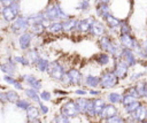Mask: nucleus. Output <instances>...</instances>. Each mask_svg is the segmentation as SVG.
<instances>
[{
    "mask_svg": "<svg viewBox=\"0 0 147 123\" xmlns=\"http://www.w3.org/2000/svg\"><path fill=\"white\" fill-rule=\"evenodd\" d=\"M54 92H55V93H60V94H63V95H65V94H68L67 92H64V91H60V90H55Z\"/></svg>",
    "mask_w": 147,
    "mask_h": 123,
    "instance_id": "6e6d98bb",
    "label": "nucleus"
},
{
    "mask_svg": "<svg viewBox=\"0 0 147 123\" xmlns=\"http://www.w3.org/2000/svg\"><path fill=\"white\" fill-rule=\"evenodd\" d=\"M62 24H63V31L64 32H70V31L75 30V29H77L78 21L74 20V18H69V20L62 21Z\"/></svg>",
    "mask_w": 147,
    "mask_h": 123,
    "instance_id": "6ab92c4d",
    "label": "nucleus"
},
{
    "mask_svg": "<svg viewBox=\"0 0 147 123\" xmlns=\"http://www.w3.org/2000/svg\"><path fill=\"white\" fill-rule=\"evenodd\" d=\"M47 72L49 74V76H51L52 78L61 79L62 75L64 74V70H63V67H62L59 62L53 61V62H49V67H48Z\"/></svg>",
    "mask_w": 147,
    "mask_h": 123,
    "instance_id": "423d86ee",
    "label": "nucleus"
},
{
    "mask_svg": "<svg viewBox=\"0 0 147 123\" xmlns=\"http://www.w3.org/2000/svg\"><path fill=\"white\" fill-rule=\"evenodd\" d=\"M139 106H140V102L136 100L134 102H132V103H130V105L125 106V110H126L129 114H133V113L136 112V109H137Z\"/></svg>",
    "mask_w": 147,
    "mask_h": 123,
    "instance_id": "72a5a7b5",
    "label": "nucleus"
},
{
    "mask_svg": "<svg viewBox=\"0 0 147 123\" xmlns=\"http://www.w3.org/2000/svg\"><path fill=\"white\" fill-rule=\"evenodd\" d=\"M37 91H38V90L32 89V87H31V89H26V90H25V94H26L29 98H31L32 100H36V101L39 103V102H40V100H39V99H40V95L38 94Z\"/></svg>",
    "mask_w": 147,
    "mask_h": 123,
    "instance_id": "2f4dec72",
    "label": "nucleus"
},
{
    "mask_svg": "<svg viewBox=\"0 0 147 123\" xmlns=\"http://www.w3.org/2000/svg\"><path fill=\"white\" fill-rule=\"evenodd\" d=\"M34 64H36V67L38 68V70H40V71H42V72H44V71H47V70H48V67H49V62H48L46 59H44V57H39Z\"/></svg>",
    "mask_w": 147,
    "mask_h": 123,
    "instance_id": "5701e85b",
    "label": "nucleus"
},
{
    "mask_svg": "<svg viewBox=\"0 0 147 123\" xmlns=\"http://www.w3.org/2000/svg\"><path fill=\"white\" fill-rule=\"evenodd\" d=\"M113 43H114V41H111L110 38L107 37V36H102V37H100V39H99V45H100V47H101L102 49L109 52V53H110V51H111Z\"/></svg>",
    "mask_w": 147,
    "mask_h": 123,
    "instance_id": "f3484780",
    "label": "nucleus"
},
{
    "mask_svg": "<svg viewBox=\"0 0 147 123\" xmlns=\"http://www.w3.org/2000/svg\"><path fill=\"white\" fill-rule=\"evenodd\" d=\"M90 94H94V95H96V94H100V91H94V90H91V91H90Z\"/></svg>",
    "mask_w": 147,
    "mask_h": 123,
    "instance_id": "4d7b16f0",
    "label": "nucleus"
},
{
    "mask_svg": "<svg viewBox=\"0 0 147 123\" xmlns=\"http://www.w3.org/2000/svg\"><path fill=\"white\" fill-rule=\"evenodd\" d=\"M126 94H129V95H132V97H134V98H138V97H140V95H139V93H138V91H137V89H136V86H133V87H130V89L126 91Z\"/></svg>",
    "mask_w": 147,
    "mask_h": 123,
    "instance_id": "a18cd8bd",
    "label": "nucleus"
},
{
    "mask_svg": "<svg viewBox=\"0 0 147 123\" xmlns=\"http://www.w3.org/2000/svg\"><path fill=\"white\" fill-rule=\"evenodd\" d=\"M108 100L111 103H119V102H123V97L122 94H118V93H109Z\"/></svg>",
    "mask_w": 147,
    "mask_h": 123,
    "instance_id": "473e14b6",
    "label": "nucleus"
},
{
    "mask_svg": "<svg viewBox=\"0 0 147 123\" xmlns=\"http://www.w3.org/2000/svg\"><path fill=\"white\" fill-rule=\"evenodd\" d=\"M75 93L76 94H79V95H84V94H86V91L85 90H76Z\"/></svg>",
    "mask_w": 147,
    "mask_h": 123,
    "instance_id": "864d4df0",
    "label": "nucleus"
},
{
    "mask_svg": "<svg viewBox=\"0 0 147 123\" xmlns=\"http://www.w3.org/2000/svg\"><path fill=\"white\" fill-rule=\"evenodd\" d=\"M39 107H40V109H41V112H42L44 114H46V113L48 112V108H47V107H46V106H45V105H44L41 101L39 102Z\"/></svg>",
    "mask_w": 147,
    "mask_h": 123,
    "instance_id": "3c124183",
    "label": "nucleus"
},
{
    "mask_svg": "<svg viewBox=\"0 0 147 123\" xmlns=\"http://www.w3.org/2000/svg\"><path fill=\"white\" fill-rule=\"evenodd\" d=\"M133 117H134V120L137 122H140V123L144 122V121H146V117H147V108L140 105L136 109V112L133 113Z\"/></svg>",
    "mask_w": 147,
    "mask_h": 123,
    "instance_id": "ddd939ff",
    "label": "nucleus"
},
{
    "mask_svg": "<svg viewBox=\"0 0 147 123\" xmlns=\"http://www.w3.org/2000/svg\"><path fill=\"white\" fill-rule=\"evenodd\" d=\"M32 122H33V123H40V121H39V120H37V118H36V120H33Z\"/></svg>",
    "mask_w": 147,
    "mask_h": 123,
    "instance_id": "052dcab7",
    "label": "nucleus"
},
{
    "mask_svg": "<svg viewBox=\"0 0 147 123\" xmlns=\"http://www.w3.org/2000/svg\"><path fill=\"white\" fill-rule=\"evenodd\" d=\"M61 113L64 114V115L68 116V117H75V116H77V115L80 113V110H79V108H78V106H77L76 102H74V101H68L67 103H64V105L62 106Z\"/></svg>",
    "mask_w": 147,
    "mask_h": 123,
    "instance_id": "39448f33",
    "label": "nucleus"
},
{
    "mask_svg": "<svg viewBox=\"0 0 147 123\" xmlns=\"http://www.w3.org/2000/svg\"><path fill=\"white\" fill-rule=\"evenodd\" d=\"M127 69H129V66L126 64V62L124 60H118L117 63L115 64L114 72L118 78H124L127 74Z\"/></svg>",
    "mask_w": 147,
    "mask_h": 123,
    "instance_id": "6e6552de",
    "label": "nucleus"
},
{
    "mask_svg": "<svg viewBox=\"0 0 147 123\" xmlns=\"http://www.w3.org/2000/svg\"><path fill=\"white\" fill-rule=\"evenodd\" d=\"M16 62L11 61V60H7V62L1 64V70L6 74V75H14L16 71Z\"/></svg>",
    "mask_w": 147,
    "mask_h": 123,
    "instance_id": "4468645a",
    "label": "nucleus"
},
{
    "mask_svg": "<svg viewBox=\"0 0 147 123\" xmlns=\"http://www.w3.org/2000/svg\"><path fill=\"white\" fill-rule=\"evenodd\" d=\"M0 99H1V101H2L3 103L8 101V99H7V94H6L5 92H1V93H0Z\"/></svg>",
    "mask_w": 147,
    "mask_h": 123,
    "instance_id": "603ef678",
    "label": "nucleus"
},
{
    "mask_svg": "<svg viewBox=\"0 0 147 123\" xmlns=\"http://www.w3.org/2000/svg\"><path fill=\"white\" fill-rule=\"evenodd\" d=\"M121 57H122V60H124V61L126 62V64H127L129 67H133V66L137 63V57H136V55L133 54L132 49H130V48H125V47H124Z\"/></svg>",
    "mask_w": 147,
    "mask_h": 123,
    "instance_id": "1a4fd4ad",
    "label": "nucleus"
},
{
    "mask_svg": "<svg viewBox=\"0 0 147 123\" xmlns=\"http://www.w3.org/2000/svg\"><path fill=\"white\" fill-rule=\"evenodd\" d=\"M86 1H90V0H86Z\"/></svg>",
    "mask_w": 147,
    "mask_h": 123,
    "instance_id": "e2e57ef3",
    "label": "nucleus"
},
{
    "mask_svg": "<svg viewBox=\"0 0 147 123\" xmlns=\"http://www.w3.org/2000/svg\"><path fill=\"white\" fill-rule=\"evenodd\" d=\"M93 23H94V20L92 17L85 18V20H80V21H78V24H77V29L76 30H78V31H80L83 33L90 32Z\"/></svg>",
    "mask_w": 147,
    "mask_h": 123,
    "instance_id": "9d476101",
    "label": "nucleus"
},
{
    "mask_svg": "<svg viewBox=\"0 0 147 123\" xmlns=\"http://www.w3.org/2000/svg\"><path fill=\"white\" fill-rule=\"evenodd\" d=\"M136 89H137V91H138L140 97L145 95V83H137Z\"/></svg>",
    "mask_w": 147,
    "mask_h": 123,
    "instance_id": "c03bdc74",
    "label": "nucleus"
},
{
    "mask_svg": "<svg viewBox=\"0 0 147 123\" xmlns=\"http://www.w3.org/2000/svg\"><path fill=\"white\" fill-rule=\"evenodd\" d=\"M90 8V3H88V1H86V0H83V1H80L79 2V5L77 6V9H80V10H87Z\"/></svg>",
    "mask_w": 147,
    "mask_h": 123,
    "instance_id": "37998d69",
    "label": "nucleus"
},
{
    "mask_svg": "<svg viewBox=\"0 0 147 123\" xmlns=\"http://www.w3.org/2000/svg\"><path fill=\"white\" fill-rule=\"evenodd\" d=\"M6 94H7V99L9 102H16L18 100V94L15 91H7Z\"/></svg>",
    "mask_w": 147,
    "mask_h": 123,
    "instance_id": "f704fd0d",
    "label": "nucleus"
},
{
    "mask_svg": "<svg viewBox=\"0 0 147 123\" xmlns=\"http://www.w3.org/2000/svg\"><path fill=\"white\" fill-rule=\"evenodd\" d=\"M23 79H24V80L28 83V85H30L32 89L40 90L41 83H40V80L37 79L34 76H32V75H25V76H23Z\"/></svg>",
    "mask_w": 147,
    "mask_h": 123,
    "instance_id": "dca6fc26",
    "label": "nucleus"
},
{
    "mask_svg": "<svg viewBox=\"0 0 147 123\" xmlns=\"http://www.w3.org/2000/svg\"><path fill=\"white\" fill-rule=\"evenodd\" d=\"M18 11H20V2L17 0H14L10 6L2 8L1 14L6 21L10 22V21L16 20V17L18 16Z\"/></svg>",
    "mask_w": 147,
    "mask_h": 123,
    "instance_id": "f03ea898",
    "label": "nucleus"
},
{
    "mask_svg": "<svg viewBox=\"0 0 147 123\" xmlns=\"http://www.w3.org/2000/svg\"><path fill=\"white\" fill-rule=\"evenodd\" d=\"M31 39H32V34L31 33H29V32L22 33L20 36V38H18V44H20L21 49L26 51L31 45Z\"/></svg>",
    "mask_w": 147,
    "mask_h": 123,
    "instance_id": "9b49d317",
    "label": "nucleus"
},
{
    "mask_svg": "<svg viewBox=\"0 0 147 123\" xmlns=\"http://www.w3.org/2000/svg\"><path fill=\"white\" fill-rule=\"evenodd\" d=\"M44 15H45V18L46 20H49V21H59V20H69L71 18V16L69 14H67L62 8H61V5L60 3H54V5H49L45 11H42Z\"/></svg>",
    "mask_w": 147,
    "mask_h": 123,
    "instance_id": "f257e3e1",
    "label": "nucleus"
},
{
    "mask_svg": "<svg viewBox=\"0 0 147 123\" xmlns=\"http://www.w3.org/2000/svg\"><path fill=\"white\" fill-rule=\"evenodd\" d=\"M3 79H5L8 84H11V85H15V84L17 83V80H16L14 77H11V75H6V76H3Z\"/></svg>",
    "mask_w": 147,
    "mask_h": 123,
    "instance_id": "49530a36",
    "label": "nucleus"
},
{
    "mask_svg": "<svg viewBox=\"0 0 147 123\" xmlns=\"http://www.w3.org/2000/svg\"><path fill=\"white\" fill-rule=\"evenodd\" d=\"M117 83H118V77L116 76V74L110 72V71H106L101 76L100 86L102 89H109V87H114Z\"/></svg>",
    "mask_w": 147,
    "mask_h": 123,
    "instance_id": "7ed1b4c3",
    "label": "nucleus"
},
{
    "mask_svg": "<svg viewBox=\"0 0 147 123\" xmlns=\"http://www.w3.org/2000/svg\"><path fill=\"white\" fill-rule=\"evenodd\" d=\"M145 95L147 97V80L145 82Z\"/></svg>",
    "mask_w": 147,
    "mask_h": 123,
    "instance_id": "bf43d9fd",
    "label": "nucleus"
},
{
    "mask_svg": "<svg viewBox=\"0 0 147 123\" xmlns=\"http://www.w3.org/2000/svg\"><path fill=\"white\" fill-rule=\"evenodd\" d=\"M109 13H110V9L108 7V3H100L99 2L98 7H96V15L103 20Z\"/></svg>",
    "mask_w": 147,
    "mask_h": 123,
    "instance_id": "aec40b11",
    "label": "nucleus"
},
{
    "mask_svg": "<svg viewBox=\"0 0 147 123\" xmlns=\"http://www.w3.org/2000/svg\"><path fill=\"white\" fill-rule=\"evenodd\" d=\"M100 82H101V78L100 77H96V76H87L86 79H85L86 85H88L91 87L100 86Z\"/></svg>",
    "mask_w": 147,
    "mask_h": 123,
    "instance_id": "393cba45",
    "label": "nucleus"
},
{
    "mask_svg": "<svg viewBox=\"0 0 147 123\" xmlns=\"http://www.w3.org/2000/svg\"><path fill=\"white\" fill-rule=\"evenodd\" d=\"M13 1L14 0H1V5H2V7H8L13 3Z\"/></svg>",
    "mask_w": 147,
    "mask_h": 123,
    "instance_id": "8fccbe9b",
    "label": "nucleus"
},
{
    "mask_svg": "<svg viewBox=\"0 0 147 123\" xmlns=\"http://www.w3.org/2000/svg\"><path fill=\"white\" fill-rule=\"evenodd\" d=\"M65 86H70L71 84H72V82H71V78H70V76H69V74L68 72H64L63 75H62V77H61V79H60Z\"/></svg>",
    "mask_w": 147,
    "mask_h": 123,
    "instance_id": "4c0bfd02",
    "label": "nucleus"
},
{
    "mask_svg": "<svg viewBox=\"0 0 147 123\" xmlns=\"http://www.w3.org/2000/svg\"><path fill=\"white\" fill-rule=\"evenodd\" d=\"M109 1H110V0H99L100 3H108Z\"/></svg>",
    "mask_w": 147,
    "mask_h": 123,
    "instance_id": "13d9d810",
    "label": "nucleus"
},
{
    "mask_svg": "<svg viewBox=\"0 0 147 123\" xmlns=\"http://www.w3.org/2000/svg\"><path fill=\"white\" fill-rule=\"evenodd\" d=\"M68 74H69V76H70V78H71L72 84L78 85V84L80 83V80H82V75H80V72H79L77 69L71 68V69L68 71Z\"/></svg>",
    "mask_w": 147,
    "mask_h": 123,
    "instance_id": "4be33fe9",
    "label": "nucleus"
},
{
    "mask_svg": "<svg viewBox=\"0 0 147 123\" xmlns=\"http://www.w3.org/2000/svg\"><path fill=\"white\" fill-rule=\"evenodd\" d=\"M90 101H91V100L85 99V98H78V99L76 100V103H77V106H78L80 113H86V109H87V106H88Z\"/></svg>",
    "mask_w": 147,
    "mask_h": 123,
    "instance_id": "a878e982",
    "label": "nucleus"
},
{
    "mask_svg": "<svg viewBox=\"0 0 147 123\" xmlns=\"http://www.w3.org/2000/svg\"><path fill=\"white\" fill-rule=\"evenodd\" d=\"M91 33H93L94 36H98V37H102L105 33H106V28L105 25L100 22V21H94L92 28H91Z\"/></svg>",
    "mask_w": 147,
    "mask_h": 123,
    "instance_id": "f8f14e48",
    "label": "nucleus"
},
{
    "mask_svg": "<svg viewBox=\"0 0 147 123\" xmlns=\"http://www.w3.org/2000/svg\"><path fill=\"white\" fill-rule=\"evenodd\" d=\"M117 115V109L115 108L114 105H106L102 113H101V118H110L113 116Z\"/></svg>",
    "mask_w": 147,
    "mask_h": 123,
    "instance_id": "2eb2a0df",
    "label": "nucleus"
},
{
    "mask_svg": "<svg viewBox=\"0 0 147 123\" xmlns=\"http://www.w3.org/2000/svg\"><path fill=\"white\" fill-rule=\"evenodd\" d=\"M14 61L16 63H21L22 66H29L30 64V60L28 57H25V56H15Z\"/></svg>",
    "mask_w": 147,
    "mask_h": 123,
    "instance_id": "e433bc0d",
    "label": "nucleus"
},
{
    "mask_svg": "<svg viewBox=\"0 0 147 123\" xmlns=\"http://www.w3.org/2000/svg\"><path fill=\"white\" fill-rule=\"evenodd\" d=\"M38 115H39V110L37 107H33V106H30L28 109H26V116L30 121H33L36 118H38Z\"/></svg>",
    "mask_w": 147,
    "mask_h": 123,
    "instance_id": "cd10ccee",
    "label": "nucleus"
},
{
    "mask_svg": "<svg viewBox=\"0 0 147 123\" xmlns=\"http://www.w3.org/2000/svg\"><path fill=\"white\" fill-rule=\"evenodd\" d=\"M103 20L106 21L107 25H108L110 29H116V28H118V26L121 25V21H119L118 18H116L114 15H111L110 13H109Z\"/></svg>",
    "mask_w": 147,
    "mask_h": 123,
    "instance_id": "a211bd4d",
    "label": "nucleus"
},
{
    "mask_svg": "<svg viewBox=\"0 0 147 123\" xmlns=\"http://www.w3.org/2000/svg\"><path fill=\"white\" fill-rule=\"evenodd\" d=\"M14 86H15L16 89H18V90H23V86H22V85H21V83H18V82H17V83H16Z\"/></svg>",
    "mask_w": 147,
    "mask_h": 123,
    "instance_id": "5fc2aeb1",
    "label": "nucleus"
},
{
    "mask_svg": "<svg viewBox=\"0 0 147 123\" xmlns=\"http://www.w3.org/2000/svg\"><path fill=\"white\" fill-rule=\"evenodd\" d=\"M28 18H29V23H30V24L42 23V22L46 20L44 13H34V14H31V15L28 16Z\"/></svg>",
    "mask_w": 147,
    "mask_h": 123,
    "instance_id": "412c9836",
    "label": "nucleus"
},
{
    "mask_svg": "<svg viewBox=\"0 0 147 123\" xmlns=\"http://www.w3.org/2000/svg\"><path fill=\"white\" fill-rule=\"evenodd\" d=\"M26 57L30 60L31 63H36L37 60L39 59V53L36 48H31V49H28L26 52Z\"/></svg>",
    "mask_w": 147,
    "mask_h": 123,
    "instance_id": "c85d7f7f",
    "label": "nucleus"
},
{
    "mask_svg": "<svg viewBox=\"0 0 147 123\" xmlns=\"http://www.w3.org/2000/svg\"><path fill=\"white\" fill-rule=\"evenodd\" d=\"M109 55L107 54V53H100V54H98V55H95L94 56V60L99 63V64H101V66H105V64H107L108 62H109Z\"/></svg>",
    "mask_w": 147,
    "mask_h": 123,
    "instance_id": "c756f323",
    "label": "nucleus"
},
{
    "mask_svg": "<svg viewBox=\"0 0 147 123\" xmlns=\"http://www.w3.org/2000/svg\"><path fill=\"white\" fill-rule=\"evenodd\" d=\"M48 31L52 33H59L61 31H63V24L62 22H54L48 26Z\"/></svg>",
    "mask_w": 147,
    "mask_h": 123,
    "instance_id": "7c9ffc66",
    "label": "nucleus"
},
{
    "mask_svg": "<svg viewBox=\"0 0 147 123\" xmlns=\"http://www.w3.org/2000/svg\"><path fill=\"white\" fill-rule=\"evenodd\" d=\"M141 123H147V121H144V122H141Z\"/></svg>",
    "mask_w": 147,
    "mask_h": 123,
    "instance_id": "680f3d73",
    "label": "nucleus"
},
{
    "mask_svg": "<svg viewBox=\"0 0 147 123\" xmlns=\"http://www.w3.org/2000/svg\"><path fill=\"white\" fill-rule=\"evenodd\" d=\"M107 123H125V122L122 117L116 115V116H113L110 118H107Z\"/></svg>",
    "mask_w": 147,
    "mask_h": 123,
    "instance_id": "79ce46f5",
    "label": "nucleus"
},
{
    "mask_svg": "<svg viewBox=\"0 0 147 123\" xmlns=\"http://www.w3.org/2000/svg\"><path fill=\"white\" fill-rule=\"evenodd\" d=\"M119 40H121L122 46H124L125 48L133 49V48H139L140 47V46H138V43L136 41V39L130 33H121Z\"/></svg>",
    "mask_w": 147,
    "mask_h": 123,
    "instance_id": "0eeeda50",
    "label": "nucleus"
},
{
    "mask_svg": "<svg viewBox=\"0 0 147 123\" xmlns=\"http://www.w3.org/2000/svg\"><path fill=\"white\" fill-rule=\"evenodd\" d=\"M40 99H42V100H46V101L51 100V93H49V92H47V91H44V92H41V93H40Z\"/></svg>",
    "mask_w": 147,
    "mask_h": 123,
    "instance_id": "de8ad7c7",
    "label": "nucleus"
},
{
    "mask_svg": "<svg viewBox=\"0 0 147 123\" xmlns=\"http://www.w3.org/2000/svg\"><path fill=\"white\" fill-rule=\"evenodd\" d=\"M136 99H137V98H134V97H132V95L125 94V95L123 97V105H124V107L127 106V105H130V103H132V102H134Z\"/></svg>",
    "mask_w": 147,
    "mask_h": 123,
    "instance_id": "58836bf2",
    "label": "nucleus"
},
{
    "mask_svg": "<svg viewBox=\"0 0 147 123\" xmlns=\"http://www.w3.org/2000/svg\"><path fill=\"white\" fill-rule=\"evenodd\" d=\"M119 31L121 33H130L131 32V29H130V25L127 22L125 21H121V25H119Z\"/></svg>",
    "mask_w": 147,
    "mask_h": 123,
    "instance_id": "c9c22d12",
    "label": "nucleus"
},
{
    "mask_svg": "<svg viewBox=\"0 0 147 123\" xmlns=\"http://www.w3.org/2000/svg\"><path fill=\"white\" fill-rule=\"evenodd\" d=\"M55 122H56V123H70L68 116H65L64 114L57 115V116L55 117Z\"/></svg>",
    "mask_w": 147,
    "mask_h": 123,
    "instance_id": "a19ab883",
    "label": "nucleus"
},
{
    "mask_svg": "<svg viewBox=\"0 0 147 123\" xmlns=\"http://www.w3.org/2000/svg\"><path fill=\"white\" fill-rule=\"evenodd\" d=\"M30 23H29V18L28 16H17L16 20L14 21V23L11 24V30L15 33H18L21 31H25L29 28Z\"/></svg>",
    "mask_w": 147,
    "mask_h": 123,
    "instance_id": "20e7f679",
    "label": "nucleus"
},
{
    "mask_svg": "<svg viewBox=\"0 0 147 123\" xmlns=\"http://www.w3.org/2000/svg\"><path fill=\"white\" fill-rule=\"evenodd\" d=\"M16 106H17L18 108H21V109H25V110H26V109L30 107V103H29L26 100H20V99H18V100L16 101Z\"/></svg>",
    "mask_w": 147,
    "mask_h": 123,
    "instance_id": "ea45409f",
    "label": "nucleus"
},
{
    "mask_svg": "<svg viewBox=\"0 0 147 123\" xmlns=\"http://www.w3.org/2000/svg\"><path fill=\"white\" fill-rule=\"evenodd\" d=\"M145 74H146L145 71H141V72H136V74H134V75L131 77V80H137L138 78H140V77H141V76H144Z\"/></svg>",
    "mask_w": 147,
    "mask_h": 123,
    "instance_id": "09e8293b",
    "label": "nucleus"
},
{
    "mask_svg": "<svg viewBox=\"0 0 147 123\" xmlns=\"http://www.w3.org/2000/svg\"><path fill=\"white\" fill-rule=\"evenodd\" d=\"M30 30H31V33L32 34H41L44 31H45V25L42 23H37V24H31L30 26Z\"/></svg>",
    "mask_w": 147,
    "mask_h": 123,
    "instance_id": "bb28decb",
    "label": "nucleus"
},
{
    "mask_svg": "<svg viewBox=\"0 0 147 123\" xmlns=\"http://www.w3.org/2000/svg\"><path fill=\"white\" fill-rule=\"evenodd\" d=\"M93 106H94V112L95 115H101L103 108H105V102L102 99H93Z\"/></svg>",
    "mask_w": 147,
    "mask_h": 123,
    "instance_id": "b1692460",
    "label": "nucleus"
}]
</instances>
